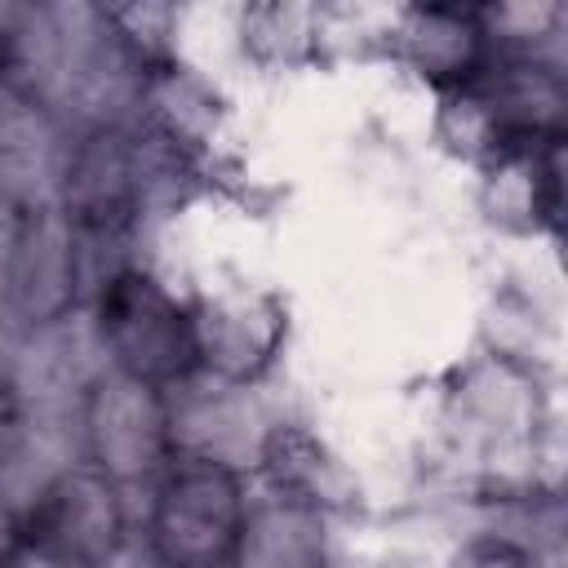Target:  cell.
<instances>
[{
	"label": "cell",
	"instance_id": "6da1fadb",
	"mask_svg": "<svg viewBox=\"0 0 568 568\" xmlns=\"http://www.w3.org/2000/svg\"><path fill=\"white\" fill-rule=\"evenodd\" d=\"M102 342L115 351V364L133 382H173L200 364L195 320L146 275L129 271L102 288Z\"/></svg>",
	"mask_w": 568,
	"mask_h": 568
},
{
	"label": "cell",
	"instance_id": "7a4b0ae2",
	"mask_svg": "<svg viewBox=\"0 0 568 568\" xmlns=\"http://www.w3.org/2000/svg\"><path fill=\"white\" fill-rule=\"evenodd\" d=\"M240 488L217 462L173 470L155 506V546L173 568H209L240 541Z\"/></svg>",
	"mask_w": 568,
	"mask_h": 568
},
{
	"label": "cell",
	"instance_id": "3957f363",
	"mask_svg": "<svg viewBox=\"0 0 568 568\" xmlns=\"http://www.w3.org/2000/svg\"><path fill=\"white\" fill-rule=\"evenodd\" d=\"M31 537L44 550H58V555L84 559V564L111 555V546L120 537V510H115L111 475L80 470V475H67L58 488H49Z\"/></svg>",
	"mask_w": 568,
	"mask_h": 568
},
{
	"label": "cell",
	"instance_id": "277c9868",
	"mask_svg": "<svg viewBox=\"0 0 568 568\" xmlns=\"http://www.w3.org/2000/svg\"><path fill=\"white\" fill-rule=\"evenodd\" d=\"M395 36L404 40L408 62L422 67V75H430V80L475 84L488 71V36L493 31L484 27V13H475V9H444V4L408 9Z\"/></svg>",
	"mask_w": 568,
	"mask_h": 568
},
{
	"label": "cell",
	"instance_id": "5b68a950",
	"mask_svg": "<svg viewBox=\"0 0 568 568\" xmlns=\"http://www.w3.org/2000/svg\"><path fill=\"white\" fill-rule=\"evenodd\" d=\"M102 390L106 395L98 399L93 426H89L102 475L155 466V457L164 448V413L155 404V386L120 377V382H111Z\"/></svg>",
	"mask_w": 568,
	"mask_h": 568
},
{
	"label": "cell",
	"instance_id": "8992f818",
	"mask_svg": "<svg viewBox=\"0 0 568 568\" xmlns=\"http://www.w3.org/2000/svg\"><path fill=\"white\" fill-rule=\"evenodd\" d=\"M9 422H13V395H9V386H4V377H0V435L9 430Z\"/></svg>",
	"mask_w": 568,
	"mask_h": 568
}]
</instances>
